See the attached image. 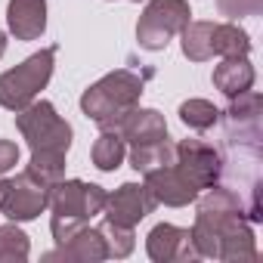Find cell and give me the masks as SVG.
<instances>
[{
	"label": "cell",
	"mask_w": 263,
	"mask_h": 263,
	"mask_svg": "<svg viewBox=\"0 0 263 263\" xmlns=\"http://www.w3.org/2000/svg\"><path fill=\"white\" fill-rule=\"evenodd\" d=\"M93 164L99 167V171H105V174H111V171H118L121 167V161H124V155H127V143H124V137L118 134V130H102L99 134V140L93 143Z\"/></svg>",
	"instance_id": "cell-18"
},
{
	"label": "cell",
	"mask_w": 263,
	"mask_h": 263,
	"mask_svg": "<svg viewBox=\"0 0 263 263\" xmlns=\"http://www.w3.org/2000/svg\"><path fill=\"white\" fill-rule=\"evenodd\" d=\"M105 195L108 192L102 186L84 183V180H65L62 177L59 183H53V189H50V211H53L50 229H53V238L62 245L81 226H87L90 217L102 214Z\"/></svg>",
	"instance_id": "cell-3"
},
{
	"label": "cell",
	"mask_w": 263,
	"mask_h": 263,
	"mask_svg": "<svg viewBox=\"0 0 263 263\" xmlns=\"http://www.w3.org/2000/svg\"><path fill=\"white\" fill-rule=\"evenodd\" d=\"M180 121L192 130H211L220 121V108L208 99H186L180 105Z\"/></svg>",
	"instance_id": "cell-22"
},
{
	"label": "cell",
	"mask_w": 263,
	"mask_h": 263,
	"mask_svg": "<svg viewBox=\"0 0 263 263\" xmlns=\"http://www.w3.org/2000/svg\"><path fill=\"white\" fill-rule=\"evenodd\" d=\"M16 164H19V146L10 140H0V177L10 174Z\"/></svg>",
	"instance_id": "cell-26"
},
{
	"label": "cell",
	"mask_w": 263,
	"mask_h": 263,
	"mask_svg": "<svg viewBox=\"0 0 263 263\" xmlns=\"http://www.w3.org/2000/svg\"><path fill=\"white\" fill-rule=\"evenodd\" d=\"M25 171L44 180L47 186H53L65 177V152H31V161Z\"/></svg>",
	"instance_id": "cell-23"
},
{
	"label": "cell",
	"mask_w": 263,
	"mask_h": 263,
	"mask_svg": "<svg viewBox=\"0 0 263 263\" xmlns=\"http://www.w3.org/2000/svg\"><path fill=\"white\" fill-rule=\"evenodd\" d=\"M7 22L16 41H37L47 31V0H10Z\"/></svg>",
	"instance_id": "cell-14"
},
{
	"label": "cell",
	"mask_w": 263,
	"mask_h": 263,
	"mask_svg": "<svg viewBox=\"0 0 263 263\" xmlns=\"http://www.w3.org/2000/svg\"><path fill=\"white\" fill-rule=\"evenodd\" d=\"M174 167L201 192V189H208V186H214L220 180L223 158L204 140H180L174 146Z\"/></svg>",
	"instance_id": "cell-8"
},
{
	"label": "cell",
	"mask_w": 263,
	"mask_h": 263,
	"mask_svg": "<svg viewBox=\"0 0 263 263\" xmlns=\"http://www.w3.org/2000/svg\"><path fill=\"white\" fill-rule=\"evenodd\" d=\"M146 189L152 192V198L158 204H167V208H186L189 201L198 198V189L174 164H164L158 171H149L146 174Z\"/></svg>",
	"instance_id": "cell-12"
},
{
	"label": "cell",
	"mask_w": 263,
	"mask_h": 263,
	"mask_svg": "<svg viewBox=\"0 0 263 263\" xmlns=\"http://www.w3.org/2000/svg\"><path fill=\"white\" fill-rule=\"evenodd\" d=\"M226 140H229V146L238 143V146L257 149V143H260V96L254 90L232 96V102L226 108Z\"/></svg>",
	"instance_id": "cell-9"
},
{
	"label": "cell",
	"mask_w": 263,
	"mask_h": 263,
	"mask_svg": "<svg viewBox=\"0 0 263 263\" xmlns=\"http://www.w3.org/2000/svg\"><path fill=\"white\" fill-rule=\"evenodd\" d=\"M4 192H7V180H0V198H4Z\"/></svg>",
	"instance_id": "cell-28"
},
{
	"label": "cell",
	"mask_w": 263,
	"mask_h": 263,
	"mask_svg": "<svg viewBox=\"0 0 263 263\" xmlns=\"http://www.w3.org/2000/svg\"><path fill=\"white\" fill-rule=\"evenodd\" d=\"M53 59H56V47H47V50L28 56L22 65L0 74V105L10 111H19L28 102H34L37 93L53 78Z\"/></svg>",
	"instance_id": "cell-5"
},
{
	"label": "cell",
	"mask_w": 263,
	"mask_h": 263,
	"mask_svg": "<svg viewBox=\"0 0 263 263\" xmlns=\"http://www.w3.org/2000/svg\"><path fill=\"white\" fill-rule=\"evenodd\" d=\"M217 10L229 19H245L263 10V0H217Z\"/></svg>",
	"instance_id": "cell-25"
},
{
	"label": "cell",
	"mask_w": 263,
	"mask_h": 263,
	"mask_svg": "<svg viewBox=\"0 0 263 263\" xmlns=\"http://www.w3.org/2000/svg\"><path fill=\"white\" fill-rule=\"evenodd\" d=\"M130 4H140V0H130Z\"/></svg>",
	"instance_id": "cell-29"
},
{
	"label": "cell",
	"mask_w": 263,
	"mask_h": 263,
	"mask_svg": "<svg viewBox=\"0 0 263 263\" xmlns=\"http://www.w3.org/2000/svg\"><path fill=\"white\" fill-rule=\"evenodd\" d=\"M118 134L130 146H143V143H158L167 140V121L158 108H134L118 127Z\"/></svg>",
	"instance_id": "cell-13"
},
{
	"label": "cell",
	"mask_w": 263,
	"mask_h": 263,
	"mask_svg": "<svg viewBox=\"0 0 263 263\" xmlns=\"http://www.w3.org/2000/svg\"><path fill=\"white\" fill-rule=\"evenodd\" d=\"M192 245L198 257H214L226 263H241V260H257V241L254 229L248 226L245 214H214V211H198Z\"/></svg>",
	"instance_id": "cell-2"
},
{
	"label": "cell",
	"mask_w": 263,
	"mask_h": 263,
	"mask_svg": "<svg viewBox=\"0 0 263 263\" xmlns=\"http://www.w3.org/2000/svg\"><path fill=\"white\" fill-rule=\"evenodd\" d=\"M164 164H174V143L171 140L143 143V146H134V152H130V167L140 171V174L158 171Z\"/></svg>",
	"instance_id": "cell-19"
},
{
	"label": "cell",
	"mask_w": 263,
	"mask_h": 263,
	"mask_svg": "<svg viewBox=\"0 0 263 263\" xmlns=\"http://www.w3.org/2000/svg\"><path fill=\"white\" fill-rule=\"evenodd\" d=\"M251 53V37L245 28H238L235 22H223L214 25V56H248Z\"/></svg>",
	"instance_id": "cell-20"
},
{
	"label": "cell",
	"mask_w": 263,
	"mask_h": 263,
	"mask_svg": "<svg viewBox=\"0 0 263 263\" xmlns=\"http://www.w3.org/2000/svg\"><path fill=\"white\" fill-rule=\"evenodd\" d=\"M214 87L220 93H226L229 99L251 90L254 87V65L248 62V56H226L214 68Z\"/></svg>",
	"instance_id": "cell-16"
},
{
	"label": "cell",
	"mask_w": 263,
	"mask_h": 263,
	"mask_svg": "<svg viewBox=\"0 0 263 263\" xmlns=\"http://www.w3.org/2000/svg\"><path fill=\"white\" fill-rule=\"evenodd\" d=\"M16 127L31 146V152H68L71 149V124L62 121L47 99H34L16 111Z\"/></svg>",
	"instance_id": "cell-4"
},
{
	"label": "cell",
	"mask_w": 263,
	"mask_h": 263,
	"mask_svg": "<svg viewBox=\"0 0 263 263\" xmlns=\"http://www.w3.org/2000/svg\"><path fill=\"white\" fill-rule=\"evenodd\" d=\"M4 53H7V34L0 31V59H4Z\"/></svg>",
	"instance_id": "cell-27"
},
{
	"label": "cell",
	"mask_w": 263,
	"mask_h": 263,
	"mask_svg": "<svg viewBox=\"0 0 263 263\" xmlns=\"http://www.w3.org/2000/svg\"><path fill=\"white\" fill-rule=\"evenodd\" d=\"M183 56L189 62H208L214 59V22H189L180 31Z\"/></svg>",
	"instance_id": "cell-17"
},
{
	"label": "cell",
	"mask_w": 263,
	"mask_h": 263,
	"mask_svg": "<svg viewBox=\"0 0 263 263\" xmlns=\"http://www.w3.org/2000/svg\"><path fill=\"white\" fill-rule=\"evenodd\" d=\"M146 78H152V71L140 74L134 68H118L108 71L105 78H99L93 87L84 90L81 96V111L99 124V130H118L121 121L140 105V96L146 90Z\"/></svg>",
	"instance_id": "cell-1"
},
{
	"label": "cell",
	"mask_w": 263,
	"mask_h": 263,
	"mask_svg": "<svg viewBox=\"0 0 263 263\" xmlns=\"http://www.w3.org/2000/svg\"><path fill=\"white\" fill-rule=\"evenodd\" d=\"M155 198L152 192L146 189V183H124L118 186L111 195H105V220H115L121 226H137L140 220H146L152 211H155Z\"/></svg>",
	"instance_id": "cell-10"
},
{
	"label": "cell",
	"mask_w": 263,
	"mask_h": 263,
	"mask_svg": "<svg viewBox=\"0 0 263 263\" xmlns=\"http://www.w3.org/2000/svg\"><path fill=\"white\" fill-rule=\"evenodd\" d=\"M192 22V7L189 0H149L137 22V44L143 50H164L171 37H177L186 25Z\"/></svg>",
	"instance_id": "cell-6"
},
{
	"label": "cell",
	"mask_w": 263,
	"mask_h": 263,
	"mask_svg": "<svg viewBox=\"0 0 263 263\" xmlns=\"http://www.w3.org/2000/svg\"><path fill=\"white\" fill-rule=\"evenodd\" d=\"M96 229L102 232L108 257H127L130 251H134V226H121L115 220H102Z\"/></svg>",
	"instance_id": "cell-24"
},
{
	"label": "cell",
	"mask_w": 263,
	"mask_h": 263,
	"mask_svg": "<svg viewBox=\"0 0 263 263\" xmlns=\"http://www.w3.org/2000/svg\"><path fill=\"white\" fill-rule=\"evenodd\" d=\"M31 254L28 235L19 229V223H4L0 226V263H22Z\"/></svg>",
	"instance_id": "cell-21"
},
{
	"label": "cell",
	"mask_w": 263,
	"mask_h": 263,
	"mask_svg": "<svg viewBox=\"0 0 263 263\" xmlns=\"http://www.w3.org/2000/svg\"><path fill=\"white\" fill-rule=\"evenodd\" d=\"M105 257L108 248L102 241V232L90 226H81L68 241H62L56 251L47 254V260H105Z\"/></svg>",
	"instance_id": "cell-15"
},
{
	"label": "cell",
	"mask_w": 263,
	"mask_h": 263,
	"mask_svg": "<svg viewBox=\"0 0 263 263\" xmlns=\"http://www.w3.org/2000/svg\"><path fill=\"white\" fill-rule=\"evenodd\" d=\"M50 189L53 186H47L34 174L22 171L13 183H7V192L0 198V211L13 223H28L50 208Z\"/></svg>",
	"instance_id": "cell-7"
},
{
	"label": "cell",
	"mask_w": 263,
	"mask_h": 263,
	"mask_svg": "<svg viewBox=\"0 0 263 263\" xmlns=\"http://www.w3.org/2000/svg\"><path fill=\"white\" fill-rule=\"evenodd\" d=\"M146 251L155 263H174V260H195L198 257V251L192 245V232L180 229L174 223H158L146 238Z\"/></svg>",
	"instance_id": "cell-11"
}]
</instances>
